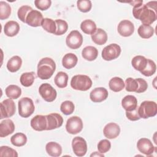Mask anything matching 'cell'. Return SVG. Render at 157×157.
I'll return each mask as SVG.
<instances>
[{
  "label": "cell",
  "instance_id": "obj_46",
  "mask_svg": "<svg viewBox=\"0 0 157 157\" xmlns=\"http://www.w3.org/2000/svg\"><path fill=\"white\" fill-rule=\"evenodd\" d=\"M138 108L139 107L137 106L134 110L132 111H126V116L129 120L137 121L141 118L138 113Z\"/></svg>",
  "mask_w": 157,
  "mask_h": 157
},
{
  "label": "cell",
  "instance_id": "obj_10",
  "mask_svg": "<svg viewBox=\"0 0 157 157\" xmlns=\"http://www.w3.org/2000/svg\"><path fill=\"white\" fill-rule=\"evenodd\" d=\"M0 119L9 118L14 115L16 108L15 102L12 99H7L1 102Z\"/></svg>",
  "mask_w": 157,
  "mask_h": 157
},
{
  "label": "cell",
  "instance_id": "obj_37",
  "mask_svg": "<svg viewBox=\"0 0 157 157\" xmlns=\"http://www.w3.org/2000/svg\"><path fill=\"white\" fill-rule=\"evenodd\" d=\"M156 69V66L155 63L151 59H147V66L144 70L140 71V72L142 74H143L145 76L150 77L155 73Z\"/></svg>",
  "mask_w": 157,
  "mask_h": 157
},
{
  "label": "cell",
  "instance_id": "obj_18",
  "mask_svg": "<svg viewBox=\"0 0 157 157\" xmlns=\"http://www.w3.org/2000/svg\"><path fill=\"white\" fill-rule=\"evenodd\" d=\"M120 132V128L115 123H109L107 124L103 129V133L105 137L112 139L117 137Z\"/></svg>",
  "mask_w": 157,
  "mask_h": 157
},
{
  "label": "cell",
  "instance_id": "obj_27",
  "mask_svg": "<svg viewBox=\"0 0 157 157\" xmlns=\"http://www.w3.org/2000/svg\"><path fill=\"white\" fill-rule=\"evenodd\" d=\"M80 29L86 34H93L96 31V25L91 20H85L80 24Z\"/></svg>",
  "mask_w": 157,
  "mask_h": 157
},
{
  "label": "cell",
  "instance_id": "obj_17",
  "mask_svg": "<svg viewBox=\"0 0 157 157\" xmlns=\"http://www.w3.org/2000/svg\"><path fill=\"white\" fill-rule=\"evenodd\" d=\"M108 95V91L105 88L98 87L93 89L91 91L90 98L93 102H101L105 100Z\"/></svg>",
  "mask_w": 157,
  "mask_h": 157
},
{
  "label": "cell",
  "instance_id": "obj_39",
  "mask_svg": "<svg viewBox=\"0 0 157 157\" xmlns=\"http://www.w3.org/2000/svg\"><path fill=\"white\" fill-rule=\"evenodd\" d=\"M75 106L74 103L71 101H65L63 102L60 106L61 111L66 115L72 114L74 111Z\"/></svg>",
  "mask_w": 157,
  "mask_h": 157
},
{
  "label": "cell",
  "instance_id": "obj_33",
  "mask_svg": "<svg viewBox=\"0 0 157 157\" xmlns=\"http://www.w3.org/2000/svg\"><path fill=\"white\" fill-rule=\"evenodd\" d=\"M35 78L36 77L34 72H25L21 74L20 80L21 84L23 86L25 87H29L33 84Z\"/></svg>",
  "mask_w": 157,
  "mask_h": 157
},
{
  "label": "cell",
  "instance_id": "obj_36",
  "mask_svg": "<svg viewBox=\"0 0 157 157\" xmlns=\"http://www.w3.org/2000/svg\"><path fill=\"white\" fill-rule=\"evenodd\" d=\"M11 13L10 6L4 1H0V19L5 20L9 17Z\"/></svg>",
  "mask_w": 157,
  "mask_h": 157
},
{
  "label": "cell",
  "instance_id": "obj_22",
  "mask_svg": "<svg viewBox=\"0 0 157 157\" xmlns=\"http://www.w3.org/2000/svg\"><path fill=\"white\" fill-rule=\"evenodd\" d=\"M45 150L48 155L53 157L59 156L62 153L61 146L55 142H50L46 144Z\"/></svg>",
  "mask_w": 157,
  "mask_h": 157
},
{
  "label": "cell",
  "instance_id": "obj_19",
  "mask_svg": "<svg viewBox=\"0 0 157 157\" xmlns=\"http://www.w3.org/2000/svg\"><path fill=\"white\" fill-rule=\"evenodd\" d=\"M15 131V124L10 119H6L1 122L0 124V137H4L11 134Z\"/></svg>",
  "mask_w": 157,
  "mask_h": 157
},
{
  "label": "cell",
  "instance_id": "obj_48",
  "mask_svg": "<svg viewBox=\"0 0 157 157\" xmlns=\"http://www.w3.org/2000/svg\"><path fill=\"white\" fill-rule=\"evenodd\" d=\"M91 156H104V155L102 154V153H98V152L97 151H95L94 153H92L91 155H90Z\"/></svg>",
  "mask_w": 157,
  "mask_h": 157
},
{
  "label": "cell",
  "instance_id": "obj_41",
  "mask_svg": "<svg viewBox=\"0 0 157 157\" xmlns=\"http://www.w3.org/2000/svg\"><path fill=\"white\" fill-rule=\"evenodd\" d=\"M33 10V8L29 6H21L17 12L18 18L23 23H26V17L28 13Z\"/></svg>",
  "mask_w": 157,
  "mask_h": 157
},
{
  "label": "cell",
  "instance_id": "obj_40",
  "mask_svg": "<svg viewBox=\"0 0 157 157\" xmlns=\"http://www.w3.org/2000/svg\"><path fill=\"white\" fill-rule=\"evenodd\" d=\"M77 6L78 9L82 12H89L91 7L92 4L91 1L89 0H79L77 2Z\"/></svg>",
  "mask_w": 157,
  "mask_h": 157
},
{
  "label": "cell",
  "instance_id": "obj_28",
  "mask_svg": "<svg viewBox=\"0 0 157 157\" xmlns=\"http://www.w3.org/2000/svg\"><path fill=\"white\" fill-rule=\"evenodd\" d=\"M147 63V59L143 56L137 55L134 56L131 60V64L132 67L137 71H142L144 70Z\"/></svg>",
  "mask_w": 157,
  "mask_h": 157
},
{
  "label": "cell",
  "instance_id": "obj_14",
  "mask_svg": "<svg viewBox=\"0 0 157 157\" xmlns=\"http://www.w3.org/2000/svg\"><path fill=\"white\" fill-rule=\"evenodd\" d=\"M45 116L47 121V127L46 130H52L62 126L63 118L59 113H52Z\"/></svg>",
  "mask_w": 157,
  "mask_h": 157
},
{
  "label": "cell",
  "instance_id": "obj_38",
  "mask_svg": "<svg viewBox=\"0 0 157 157\" xmlns=\"http://www.w3.org/2000/svg\"><path fill=\"white\" fill-rule=\"evenodd\" d=\"M56 25V30L55 33L56 36H61L66 33L68 29L67 23L63 20L58 19L55 20Z\"/></svg>",
  "mask_w": 157,
  "mask_h": 157
},
{
  "label": "cell",
  "instance_id": "obj_11",
  "mask_svg": "<svg viewBox=\"0 0 157 157\" xmlns=\"http://www.w3.org/2000/svg\"><path fill=\"white\" fill-rule=\"evenodd\" d=\"M72 147L74 153L77 156H83L87 151V144L82 137H75L72 141Z\"/></svg>",
  "mask_w": 157,
  "mask_h": 157
},
{
  "label": "cell",
  "instance_id": "obj_16",
  "mask_svg": "<svg viewBox=\"0 0 157 157\" xmlns=\"http://www.w3.org/2000/svg\"><path fill=\"white\" fill-rule=\"evenodd\" d=\"M31 128L37 131H42L47 129V121L45 115H37L31 120Z\"/></svg>",
  "mask_w": 157,
  "mask_h": 157
},
{
  "label": "cell",
  "instance_id": "obj_45",
  "mask_svg": "<svg viewBox=\"0 0 157 157\" xmlns=\"http://www.w3.org/2000/svg\"><path fill=\"white\" fill-rule=\"evenodd\" d=\"M52 1L50 0H36L34 4L36 7L41 10H47L51 6Z\"/></svg>",
  "mask_w": 157,
  "mask_h": 157
},
{
  "label": "cell",
  "instance_id": "obj_23",
  "mask_svg": "<svg viewBox=\"0 0 157 157\" xmlns=\"http://www.w3.org/2000/svg\"><path fill=\"white\" fill-rule=\"evenodd\" d=\"M91 39L96 44L101 45L107 42V34L104 29L98 28L95 33L91 35Z\"/></svg>",
  "mask_w": 157,
  "mask_h": 157
},
{
  "label": "cell",
  "instance_id": "obj_1",
  "mask_svg": "<svg viewBox=\"0 0 157 157\" xmlns=\"http://www.w3.org/2000/svg\"><path fill=\"white\" fill-rule=\"evenodd\" d=\"M134 6L132 14L135 18L140 20L143 25H150L157 18V10L149 7L145 4H143L142 1H135L132 2Z\"/></svg>",
  "mask_w": 157,
  "mask_h": 157
},
{
  "label": "cell",
  "instance_id": "obj_13",
  "mask_svg": "<svg viewBox=\"0 0 157 157\" xmlns=\"http://www.w3.org/2000/svg\"><path fill=\"white\" fill-rule=\"evenodd\" d=\"M137 147L140 153L147 156H150L155 150V147L152 142L147 138L140 139L137 141Z\"/></svg>",
  "mask_w": 157,
  "mask_h": 157
},
{
  "label": "cell",
  "instance_id": "obj_35",
  "mask_svg": "<svg viewBox=\"0 0 157 157\" xmlns=\"http://www.w3.org/2000/svg\"><path fill=\"white\" fill-rule=\"evenodd\" d=\"M41 26L46 31L55 34L56 30V25L55 21L53 20L48 18H45L42 21Z\"/></svg>",
  "mask_w": 157,
  "mask_h": 157
},
{
  "label": "cell",
  "instance_id": "obj_5",
  "mask_svg": "<svg viewBox=\"0 0 157 157\" xmlns=\"http://www.w3.org/2000/svg\"><path fill=\"white\" fill-rule=\"evenodd\" d=\"M18 113L23 118L30 117L35 110V106L33 100L28 97L21 98L18 102Z\"/></svg>",
  "mask_w": 157,
  "mask_h": 157
},
{
  "label": "cell",
  "instance_id": "obj_47",
  "mask_svg": "<svg viewBox=\"0 0 157 157\" xmlns=\"http://www.w3.org/2000/svg\"><path fill=\"white\" fill-rule=\"evenodd\" d=\"M136 80L138 83V88L136 92L137 93H140L145 91L148 87V84L147 82L142 78H136Z\"/></svg>",
  "mask_w": 157,
  "mask_h": 157
},
{
  "label": "cell",
  "instance_id": "obj_26",
  "mask_svg": "<svg viewBox=\"0 0 157 157\" xmlns=\"http://www.w3.org/2000/svg\"><path fill=\"white\" fill-rule=\"evenodd\" d=\"M22 64V59L19 56H12L7 63V68L11 72H15L18 71Z\"/></svg>",
  "mask_w": 157,
  "mask_h": 157
},
{
  "label": "cell",
  "instance_id": "obj_25",
  "mask_svg": "<svg viewBox=\"0 0 157 157\" xmlns=\"http://www.w3.org/2000/svg\"><path fill=\"white\" fill-rule=\"evenodd\" d=\"M82 55L85 59L91 61L98 57V49L93 46H87L82 50Z\"/></svg>",
  "mask_w": 157,
  "mask_h": 157
},
{
  "label": "cell",
  "instance_id": "obj_44",
  "mask_svg": "<svg viewBox=\"0 0 157 157\" xmlns=\"http://www.w3.org/2000/svg\"><path fill=\"white\" fill-rule=\"evenodd\" d=\"M111 147V143L107 139H102L98 144V149L99 153H105L107 152Z\"/></svg>",
  "mask_w": 157,
  "mask_h": 157
},
{
  "label": "cell",
  "instance_id": "obj_6",
  "mask_svg": "<svg viewBox=\"0 0 157 157\" xmlns=\"http://www.w3.org/2000/svg\"><path fill=\"white\" fill-rule=\"evenodd\" d=\"M121 47L117 44H111L105 47L102 51V57L105 61L117 58L121 53Z\"/></svg>",
  "mask_w": 157,
  "mask_h": 157
},
{
  "label": "cell",
  "instance_id": "obj_31",
  "mask_svg": "<svg viewBox=\"0 0 157 157\" xmlns=\"http://www.w3.org/2000/svg\"><path fill=\"white\" fill-rule=\"evenodd\" d=\"M137 33L140 37L143 39H148L153 36L154 34V29L150 25H142L139 27Z\"/></svg>",
  "mask_w": 157,
  "mask_h": 157
},
{
  "label": "cell",
  "instance_id": "obj_15",
  "mask_svg": "<svg viewBox=\"0 0 157 157\" xmlns=\"http://www.w3.org/2000/svg\"><path fill=\"white\" fill-rule=\"evenodd\" d=\"M118 32L123 37H129L134 32V24L129 20H124L121 21L118 25Z\"/></svg>",
  "mask_w": 157,
  "mask_h": 157
},
{
  "label": "cell",
  "instance_id": "obj_32",
  "mask_svg": "<svg viewBox=\"0 0 157 157\" xmlns=\"http://www.w3.org/2000/svg\"><path fill=\"white\" fill-rule=\"evenodd\" d=\"M10 142L14 146L22 147L26 144L27 142V137L23 133L17 132L11 137Z\"/></svg>",
  "mask_w": 157,
  "mask_h": 157
},
{
  "label": "cell",
  "instance_id": "obj_43",
  "mask_svg": "<svg viewBox=\"0 0 157 157\" xmlns=\"http://www.w3.org/2000/svg\"><path fill=\"white\" fill-rule=\"evenodd\" d=\"M0 156L17 157L18 153L16 150L8 146H1L0 148Z\"/></svg>",
  "mask_w": 157,
  "mask_h": 157
},
{
  "label": "cell",
  "instance_id": "obj_7",
  "mask_svg": "<svg viewBox=\"0 0 157 157\" xmlns=\"http://www.w3.org/2000/svg\"><path fill=\"white\" fill-rule=\"evenodd\" d=\"M67 47L72 49H77L81 47L83 43V37L79 31L73 30L70 32L66 39Z\"/></svg>",
  "mask_w": 157,
  "mask_h": 157
},
{
  "label": "cell",
  "instance_id": "obj_24",
  "mask_svg": "<svg viewBox=\"0 0 157 157\" xmlns=\"http://www.w3.org/2000/svg\"><path fill=\"white\" fill-rule=\"evenodd\" d=\"M77 61V56L72 53H69L63 56L62 59V64L64 67L69 69L75 67Z\"/></svg>",
  "mask_w": 157,
  "mask_h": 157
},
{
  "label": "cell",
  "instance_id": "obj_9",
  "mask_svg": "<svg viewBox=\"0 0 157 157\" xmlns=\"http://www.w3.org/2000/svg\"><path fill=\"white\" fill-rule=\"evenodd\" d=\"M39 93L42 98L47 102L53 101L57 96L56 90L49 83H42L39 88Z\"/></svg>",
  "mask_w": 157,
  "mask_h": 157
},
{
  "label": "cell",
  "instance_id": "obj_4",
  "mask_svg": "<svg viewBox=\"0 0 157 157\" xmlns=\"http://www.w3.org/2000/svg\"><path fill=\"white\" fill-rule=\"evenodd\" d=\"M138 113L140 118L145 119L154 117L157 113V104L154 101H145L139 107Z\"/></svg>",
  "mask_w": 157,
  "mask_h": 157
},
{
  "label": "cell",
  "instance_id": "obj_29",
  "mask_svg": "<svg viewBox=\"0 0 157 157\" xmlns=\"http://www.w3.org/2000/svg\"><path fill=\"white\" fill-rule=\"evenodd\" d=\"M109 88L114 92H119L124 88L123 80L118 77H115L111 78L109 82Z\"/></svg>",
  "mask_w": 157,
  "mask_h": 157
},
{
  "label": "cell",
  "instance_id": "obj_8",
  "mask_svg": "<svg viewBox=\"0 0 157 157\" xmlns=\"http://www.w3.org/2000/svg\"><path fill=\"white\" fill-rule=\"evenodd\" d=\"M66 129L67 132L71 134L79 133L83 129V121L82 119L77 116L70 117L67 120Z\"/></svg>",
  "mask_w": 157,
  "mask_h": 157
},
{
  "label": "cell",
  "instance_id": "obj_21",
  "mask_svg": "<svg viewBox=\"0 0 157 157\" xmlns=\"http://www.w3.org/2000/svg\"><path fill=\"white\" fill-rule=\"evenodd\" d=\"M20 31V25L15 21H7L4 27V34L9 37H13L16 36Z\"/></svg>",
  "mask_w": 157,
  "mask_h": 157
},
{
  "label": "cell",
  "instance_id": "obj_42",
  "mask_svg": "<svg viewBox=\"0 0 157 157\" xmlns=\"http://www.w3.org/2000/svg\"><path fill=\"white\" fill-rule=\"evenodd\" d=\"M126 90L129 92H136L138 88V83L136 79L131 77L127 78L125 81Z\"/></svg>",
  "mask_w": 157,
  "mask_h": 157
},
{
  "label": "cell",
  "instance_id": "obj_30",
  "mask_svg": "<svg viewBox=\"0 0 157 157\" xmlns=\"http://www.w3.org/2000/svg\"><path fill=\"white\" fill-rule=\"evenodd\" d=\"M6 96L12 99H16L18 98L21 94V88L15 85H10L5 90Z\"/></svg>",
  "mask_w": 157,
  "mask_h": 157
},
{
  "label": "cell",
  "instance_id": "obj_2",
  "mask_svg": "<svg viewBox=\"0 0 157 157\" xmlns=\"http://www.w3.org/2000/svg\"><path fill=\"white\" fill-rule=\"evenodd\" d=\"M56 69L55 62L50 58H42L37 64V76L42 80L50 78Z\"/></svg>",
  "mask_w": 157,
  "mask_h": 157
},
{
  "label": "cell",
  "instance_id": "obj_34",
  "mask_svg": "<svg viewBox=\"0 0 157 157\" xmlns=\"http://www.w3.org/2000/svg\"><path fill=\"white\" fill-rule=\"evenodd\" d=\"M68 75L66 72H59L55 77V83L59 88H64L67 86Z\"/></svg>",
  "mask_w": 157,
  "mask_h": 157
},
{
  "label": "cell",
  "instance_id": "obj_3",
  "mask_svg": "<svg viewBox=\"0 0 157 157\" xmlns=\"http://www.w3.org/2000/svg\"><path fill=\"white\" fill-rule=\"evenodd\" d=\"M92 80L86 75H75L71 78V86L75 90L87 91L92 86Z\"/></svg>",
  "mask_w": 157,
  "mask_h": 157
},
{
  "label": "cell",
  "instance_id": "obj_20",
  "mask_svg": "<svg viewBox=\"0 0 157 157\" xmlns=\"http://www.w3.org/2000/svg\"><path fill=\"white\" fill-rule=\"evenodd\" d=\"M121 105L126 111H132L137 107V98L132 95H127L123 98Z\"/></svg>",
  "mask_w": 157,
  "mask_h": 157
},
{
  "label": "cell",
  "instance_id": "obj_12",
  "mask_svg": "<svg viewBox=\"0 0 157 157\" xmlns=\"http://www.w3.org/2000/svg\"><path fill=\"white\" fill-rule=\"evenodd\" d=\"M43 19V15L41 12L33 9L26 17V23L33 27H37L41 26Z\"/></svg>",
  "mask_w": 157,
  "mask_h": 157
}]
</instances>
